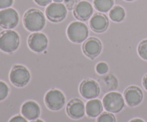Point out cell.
<instances>
[{"label": "cell", "mask_w": 147, "mask_h": 122, "mask_svg": "<svg viewBox=\"0 0 147 122\" xmlns=\"http://www.w3.org/2000/svg\"><path fill=\"white\" fill-rule=\"evenodd\" d=\"M24 26L28 31L38 32L42 30L45 26V17L44 14L37 9L27 10L23 17Z\"/></svg>", "instance_id": "6da1fadb"}, {"label": "cell", "mask_w": 147, "mask_h": 122, "mask_svg": "<svg viewBox=\"0 0 147 122\" xmlns=\"http://www.w3.org/2000/svg\"><path fill=\"white\" fill-rule=\"evenodd\" d=\"M20 46V36L13 30H5L0 33V49L6 53H11Z\"/></svg>", "instance_id": "7a4b0ae2"}, {"label": "cell", "mask_w": 147, "mask_h": 122, "mask_svg": "<svg viewBox=\"0 0 147 122\" xmlns=\"http://www.w3.org/2000/svg\"><path fill=\"white\" fill-rule=\"evenodd\" d=\"M89 31L87 25L81 21H73L67 29V35L73 43H82L87 39Z\"/></svg>", "instance_id": "3957f363"}, {"label": "cell", "mask_w": 147, "mask_h": 122, "mask_svg": "<svg viewBox=\"0 0 147 122\" xmlns=\"http://www.w3.org/2000/svg\"><path fill=\"white\" fill-rule=\"evenodd\" d=\"M103 108L108 112L116 114L121 111L125 106V99L119 92L111 91L105 95L103 99Z\"/></svg>", "instance_id": "277c9868"}, {"label": "cell", "mask_w": 147, "mask_h": 122, "mask_svg": "<svg viewBox=\"0 0 147 122\" xmlns=\"http://www.w3.org/2000/svg\"><path fill=\"white\" fill-rule=\"evenodd\" d=\"M9 79L15 87H24L30 81V73L24 66L16 65L10 71Z\"/></svg>", "instance_id": "5b68a950"}, {"label": "cell", "mask_w": 147, "mask_h": 122, "mask_svg": "<svg viewBox=\"0 0 147 122\" xmlns=\"http://www.w3.org/2000/svg\"><path fill=\"white\" fill-rule=\"evenodd\" d=\"M67 9L63 3H50L45 9L47 18L54 23L60 22L65 19Z\"/></svg>", "instance_id": "8992f818"}, {"label": "cell", "mask_w": 147, "mask_h": 122, "mask_svg": "<svg viewBox=\"0 0 147 122\" xmlns=\"http://www.w3.org/2000/svg\"><path fill=\"white\" fill-rule=\"evenodd\" d=\"M45 102L47 108L50 110L59 111L65 105V97L60 90L52 89L45 94Z\"/></svg>", "instance_id": "52a82bcc"}, {"label": "cell", "mask_w": 147, "mask_h": 122, "mask_svg": "<svg viewBox=\"0 0 147 122\" xmlns=\"http://www.w3.org/2000/svg\"><path fill=\"white\" fill-rule=\"evenodd\" d=\"M20 20L19 14L15 9L7 8L0 11V27L7 29L15 28Z\"/></svg>", "instance_id": "ba28073f"}, {"label": "cell", "mask_w": 147, "mask_h": 122, "mask_svg": "<svg viewBox=\"0 0 147 122\" xmlns=\"http://www.w3.org/2000/svg\"><path fill=\"white\" fill-rule=\"evenodd\" d=\"M80 95L86 99L97 98L100 92V89L97 81L93 79H86L80 85Z\"/></svg>", "instance_id": "9c48e42d"}, {"label": "cell", "mask_w": 147, "mask_h": 122, "mask_svg": "<svg viewBox=\"0 0 147 122\" xmlns=\"http://www.w3.org/2000/svg\"><path fill=\"white\" fill-rule=\"evenodd\" d=\"M48 39L45 34L40 32H34L28 38V46L31 50L36 53H41L47 49Z\"/></svg>", "instance_id": "30bf717a"}, {"label": "cell", "mask_w": 147, "mask_h": 122, "mask_svg": "<svg viewBox=\"0 0 147 122\" xmlns=\"http://www.w3.org/2000/svg\"><path fill=\"white\" fill-rule=\"evenodd\" d=\"M93 14V7L88 1H80L73 9L74 17L79 21H87Z\"/></svg>", "instance_id": "8fae6325"}, {"label": "cell", "mask_w": 147, "mask_h": 122, "mask_svg": "<svg viewBox=\"0 0 147 122\" xmlns=\"http://www.w3.org/2000/svg\"><path fill=\"white\" fill-rule=\"evenodd\" d=\"M67 114L73 119H80L86 114V107L83 101L78 99L70 100L66 107Z\"/></svg>", "instance_id": "7c38bea8"}, {"label": "cell", "mask_w": 147, "mask_h": 122, "mask_svg": "<svg viewBox=\"0 0 147 122\" xmlns=\"http://www.w3.org/2000/svg\"><path fill=\"white\" fill-rule=\"evenodd\" d=\"M102 44L99 39L96 37H90L84 41L83 51L85 55L90 59H95L100 54Z\"/></svg>", "instance_id": "4fadbf2b"}, {"label": "cell", "mask_w": 147, "mask_h": 122, "mask_svg": "<svg viewBox=\"0 0 147 122\" xmlns=\"http://www.w3.org/2000/svg\"><path fill=\"white\" fill-rule=\"evenodd\" d=\"M144 94L142 89L136 86L129 87L124 91V99L130 107H136L142 103Z\"/></svg>", "instance_id": "5bb4252c"}, {"label": "cell", "mask_w": 147, "mask_h": 122, "mask_svg": "<svg viewBox=\"0 0 147 122\" xmlns=\"http://www.w3.org/2000/svg\"><path fill=\"white\" fill-rule=\"evenodd\" d=\"M90 27L96 33H103L109 28V21L107 16L103 13H96L90 19Z\"/></svg>", "instance_id": "9a60e30c"}, {"label": "cell", "mask_w": 147, "mask_h": 122, "mask_svg": "<svg viewBox=\"0 0 147 122\" xmlns=\"http://www.w3.org/2000/svg\"><path fill=\"white\" fill-rule=\"evenodd\" d=\"M23 117L29 121L37 119L40 115V106L33 101H28L24 103L21 109Z\"/></svg>", "instance_id": "2e32d148"}, {"label": "cell", "mask_w": 147, "mask_h": 122, "mask_svg": "<svg viewBox=\"0 0 147 122\" xmlns=\"http://www.w3.org/2000/svg\"><path fill=\"white\" fill-rule=\"evenodd\" d=\"M103 110V106L101 101L97 99H90L86 103V113L90 118H96L101 114Z\"/></svg>", "instance_id": "e0dca14e"}, {"label": "cell", "mask_w": 147, "mask_h": 122, "mask_svg": "<svg viewBox=\"0 0 147 122\" xmlns=\"http://www.w3.org/2000/svg\"><path fill=\"white\" fill-rule=\"evenodd\" d=\"M126 17V11L121 6H114L109 11V17L114 22H121Z\"/></svg>", "instance_id": "ac0fdd59"}, {"label": "cell", "mask_w": 147, "mask_h": 122, "mask_svg": "<svg viewBox=\"0 0 147 122\" xmlns=\"http://www.w3.org/2000/svg\"><path fill=\"white\" fill-rule=\"evenodd\" d=\"M113 0H93V6L99 12L106 13L110 11L113 7Z\"/></svg>", "instance_id": "d6986e66"}, {"label": "cell", "mask_w": 147, "mask_h": 122, "mask_svg": "<svg viewBox=\"0 0 147 122\" xmlns=\"http://www.w3.org/2000/svg\"><path fill=\"white\" fill-rule=\"evenodd\" d=\"M97 122H116V119L112 113L103 112L98 117Z\"/></svg>", "instance_id": "ffe728a7"}, {"label": "cell", "mask_w": 147, "mask_h": 122, "mask_svg": "<svg viewBox=\"0 0 147 122\" xmlns=\"http://www.w3.org/2000/svg\"><path fill=\"white\" fill-rule=\"evenodd\" d=\"M138 53L141 58L147 61V39L142 40L138 47Z\"/></svg>", "instance_id": "44dd1931"}, {"label": "cell", "mask_w": 147, "mask_h": 122, "mask_svg": "<svg viewBox=\"0 0 147 122\" xmlns=\"http://www.w3.org/2000/svg\"><path fill=\"white\" fill-rule=\"evenodd\" d=\"M109 65L105 62H99L96 67V71L100 75H104L109 71Z\"/></svg>", "instance_id": "7402d4cb"}, {"label": "cell", "mask_w": 147, "mask_h": 122, "mask_svg": "<svg viewBox=\"0 0 147 122\" xmlns=\"http://www.w3.org/2000/svg\"><path fill=\"white\" fill-rule=\"evenodd\" d=\"M9 94V87L3 81H0V101L5 99Z\"/></svg>", "instance_id": "603a6c76"}, {"label": "cell", "mask_w": 147, "mask_h": 122, "mask_svg": "<svg viewBox=\"0 0 147 122\" xmlns=\"http://www.w3.org/2000/svg\"><path fill=\"white\" fill-rule=\"evenodd\" d=\"M64 4L68 10L74 9L75 7L77 5L78 3L80 1V0H64Z\"/></svg>", "instance_id": "cb8c5ba5"}, {"label": "cell", "mask_w": 147, "mask_h": 122, "mask_svg": "<svg viewBox=\"0 0 147 122\" xmlns=\"http://www.w3.org/2000/svg\"><path fill=\"white\" fill-rule=\"evenodd\" d=\"M14 0H0V9L9 8L13 4Z\"/></svg>", "instance_id": "d4e9b609"}, {"label": "cell", "mask_w": 147, "mask_h": 122, "mask_svg": "<svg viewBox=\"0 0 147 122\" xmlns=\"http://www.w3.org/2000/svg\"><path fill=\"white\" fill-rule=\"evenodd\" d=\"M9 122H27V119H26L23 116L17 115L12 117Z\"/></svg>", "instance_id": "484cf974"}, {"label": "cell", "mask_w": 147, "mask_h": 122, "mask_svg": "<svg viewBox=\"0 0 147 122\" xmlns=\"http://www.w3.org/2000/svg\"><path fill=\"white\" fill-rule=\"evenodd\" d=\"M34 2L41 7H45L51 3L52 0H34Z\"/></svg>", "instance_id": "4316f807"}, {"label": "cell", "mask_w": 147, "mask_h": 122, "mask_svg": "<svg viewBox=\"0 0 147 122\" xmlns=\"http://www.w3.org/2000/svg\"><path fill=\"white\" fill-rule=\"evenodd\" d=\"M143 86L144 87L145 89L147 91V74L144 76V77L143 78Z\"/></svg>", "instance_id": "83f0119b"}, {"label": "cell", "mask_w": 147, "mask_h": 122, "mask_svg": "<svg viewBox=\"0 0 147 122\" xmlns=\"http://www.w3.org/2000/svg\"><path fill=\"white\" fill-rule=\"evenodd\" d=\"M129 122H145L144 120L141 119H134L131 120Z\"/></svg>", "instance_id": "f1b7e54d"}, {"label": "cell", "mask_w": 147, "mask_h": 122, "mask_svg": "<svg viewBox=\"0 0 147 122\" xmlns=\"http://www.w3.org/2000/svg\"><path fill=\"white\" fill-rule=\"evenodd\" d=\"M53 1H54V2H56V3H62L63 1H64V0H53Z\"/></svg>", "instance_id": "f546056e"}, {"label": "cell", "mask_w": 147, "mask_h": 122, "mask_svg": "<svg viewBox=\"0 0 147 122\" xmlns=\"http://www.w3.org/2000/svg\"><path fill=\"white\" fill-rule=\"evenodd\" d=\"M32 122H44V121L41 119H36V120H34V121Z\"/></svg>", "instance_id": "4dcf8cb0"}, {"label": "cell", "mask_w": 147, "mask_h": 122, "mask_svg": "<svg viewBox=\"0 0 147 122\" xmlns=\"http://www.w3.org/2000/svg\"><path fill=\"white\" fill-rule=\"evenodd\" d=\"M124 1H135V0H124Z\"/></svg>", "instance_id": "1f68e13d"}]
</instances>
